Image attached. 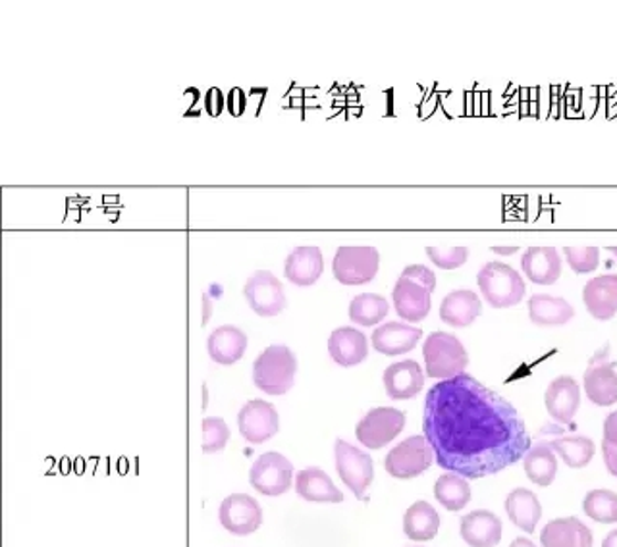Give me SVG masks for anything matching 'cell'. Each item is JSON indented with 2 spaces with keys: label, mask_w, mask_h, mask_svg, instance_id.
I'll list each match as a JSON object with an SVG mask.
<instances>
[{
  "label": "cell",
  "mask_w": 617,
  "mask_h": 547,
  "mask_svg": "<svg viewBox=\"0 0 617 547\" xmlns=\"http://www.w3.org/2000/svg\"><path fill=\"white\" fill-rule=\"evenodd\" d=\"M435 463V451L425 436H412L397 443L384 459L390 476L400 480L417 479Z\"/></svg>",
  "instance_id": "8992f818"
},
{
  "label": "cell",
  "mask_w": 617,
  "mask_h": 547,
  "mask_svg": "<svg viewBox=\"0 0 617 547\" xmlns=\"http://www.w3.org/2000/svg\"><path fill=\"white\" fill-rule=\"evenodd\" d=\"M506 513L523 533L533 534L542 517V505L534 492L518 487L506 497Z\"/></svg>",
  "instance_id": "83f0119b"
},
{
  "label": "cell",
  "mask_w": 617,
  "mask_h": 547,
  "mask_svg": "<svg viewBox=\"0 0 617 547\" xmlns=\"http://www.w3.org/2000/svg\"><path fill=\"white\" fill-rule=\"evenodd\" d=\"M328 353L336 365L343 368L361 365L369 355L366 335L358 328H338L328 337Z\"/></svg>",
  "instance_id": "e0dca14e"
},
{
  "label": "cell",
  "mask_w": 617,
  "mask_h": 547,
  "mask_svg": "<svg viewBox=\"0 0 617 547\" xmlns=\"http://www.w3.org/2000/svg\"><path fill=\"white\" fill-rule=\"evenodd\" d=\"M203 430V453H216L226 448L230 440V428L221 417H206L201 425Z\"/></svg>",
  "instance_id": "e575fe53"
},
{
  "label": "cell",
  "mask_w": 617,
  "mask_h": 547,
  "mask_svg": "<svg viewBox=\"0 0 617 547\" xmlns=\"http://www.w3.org/2000/svg\"><path fill=\"white\" fill-rule=\"evenodd\" d=\"M575 317V309L562 297L536 296L529 299V319L536 326H565Z\"/></svg>",
  "instance_id": "4316f807"
},
{
  "label": "cell",
  "mask_w": 617,
  "mask_h": 547,
  "mask_svg": "<svg viewBox=\"0 0 617 547\" xmlns=\"http://www.w3.org/2000/svg\"><path fill=\"white\" fill-rule=\"evenodd\" d=\"M427 257L440 270H456V268L464 267L465 262L469 260V249L467 247H451V249L427 247Z\"/></svg>",
  "instance_id": "8d00e7d4"
},
{
  "label": "cell",
  "mask_w": 617,
  "mask_h": 547,
  "mask_svg": "<svg viewBox=\"0 0 617 547\" xmlns=\"http://www.w3.org/2000/svg\"><path fill=\"white\" fill-rule=\"evenodd\" d=\"M482 312L480 297L471 289H456L444 297L440 304V319L451 328L471 326Z\"/></svg>",
  "instance_id": "cb8c5ba5"
},
{
  "label": "cell",
  "mask_w": 617,
  "mask_h": 547,
  "mask_svg": "<svg viewBox=\"0 0 617 547\" xmlns=\"http://www.w3.org/2000/svg\"><path fill=\"white\" fill-rule=\"evenodd\" d=\"M585 394L591 404L598 407H610L617 404V373L616 365L608 361H598V357L588 365L583 378Z\"/></svg>",
  "instance_id": "ffe728a7"
},
{
  "label": "cell",
  "mask_w": 617,
  "mask_h": 547,
  "mask_svg": "<svg viewBox=\"0 0 617 547\" xmlns=\"http://www.w3.org/2000/svg\"><path fill=\"white\" fill-rule=\"evenodd\" d=\"M237 428L240 433L247 443L259 446L265 441L275 438L280 430V417L275 405L263 401V399H253L249 404H245L237 415Z\"/></svg>",
  "instance_id": "8fae6325"
},
{
  "label": "cell",
  "mask_w": 617,
  "mask_h": 547,
  "mask_svg": "<svg viewBox=\"0 0 617 547\" xmlns=\"http://www.w3.org/2000/svg\"><path fill=\"white\" fill-rule=\"evenodd\" d=\"M209 357L222 366L236 365L247 351V335L236 326H221L206 340Z\"/></svg>",
  "instance_id": "d4e9b609"
},
{
  "label": "cell",
  "mask_w": 617,
  "mask_h": 547,
  "mask_svg": "<svg viewBox=\"0 0 617 547\" xmlns=\"http://www.w3.org/2000/svg\"><path fill=\"white\" fill-rule=\"evenodd\" d=\"M440 530V515L428 502L413 503L405 511L404 533L409 540L428 541Z\"/></svg>",
  "instance_id": "f1b7e54d"
},
{
  "label": "cell",
  "mask_w": 617,
  "mask_h": 547,
  "mask_svg": "<svg viewBox=\"0 0 617 547\" xmlns=\"http://www.w3.org/2000/svg\"><path fill=\"white\" fill-rule=\"evenodd\" d=\"M523 466H525L526 479L534 482L536 486L549 487L556 480V453L546 441L531 446L523 457Z\"/></svg>",
  "instance_id": "f546056e"
},
{
  "label": "cell",
  "mask_w": 617,
  "mask_h": 547,
  "mask_svg": "<svg viewBox=\"0 0 617 547\" xmlns=\"http://www.w3.org/2000/svg\"><path fill=\"white\" fill-rule=\"evenodd\" d=\"M423 357L427 366L428 378L451 380L465 373L469 365V355L464 343L448 332H433L423 345Z\"/></svg>",
  "instance_id": "277c9868"
},
{
  "label": "cell",
  "mask_w": 617,
  "mask_h": 547,
  "mask_svg": "<svg viewBox=\"0 0 617 547\" xmlns=\"http://www.w3.org/2000/svg\"><path fill=\"white\" fill-rule=\"evenodd\" d=\"M603 455L606 469L617 479V446L603 440Z\"/></svg>",
  "instance_id": "f35d334b"
},
{
  "label": "cell",
  "mask_w": 617,
  "mask_h": 547,
  "mask_svg": "<svg viewBox=\"0 0 617 547\" xmlns=\"http://www.w3.org/2000/svg\"><path fill=\"white\" fill-rule=\"evenodd\" d=\"M521 268L536 286H554L562 276V257L554 247H531L521 257Z\"/></svg>",
  "instance_id": "44dd1931"
},
{
  "label": "cell",
  "mask_w": 617,
  "mask_h": 547,
  "mask_svg": "<svg viewBox=\"0 0 617 547\" xmlns=\"http://www.w3.org/2000/svg\"><path fill=\"white\" fill-rule=\"evenodd\" d=\"M583 511L587 517L603 525L617 523V494L611 490H593L585 495Z\"/></svg>",
  "instance_id": "836d02e7"
},
{
  "label": "cell",
  "mask_w": 617,
  "mask_h": 547,
  "mask_svg": "<svg viewBox=\"0 0 617 547\" xmlns=\"http://www.w3.org/2000/svg\"><path fill=\"white\" fill-rule=\"evenodd\" d=\"M296 492L299 497L311 503H342L343 494L334 486L332 479L319 466H309L298 472Z\"/></svg>",
  "instance_id": "484cf974"
},
{
  "label": "cell",
  "mask_w": 617,
  "mask_h": 547,
  "mask_svg": "<svg viewBox=\"0 0 617 547\" xmlns=\"http://www.w3.org/2000/svg\"><path fill=\"white\" fill-rule=\"evenodd\" d=\"M381 268V253L369 245H343L336 251L332 272L342 286H365Z\"/></svg>",
  "instance_id": "5b68a950"
},
{
  "label": "cell",
  "mask_w": 617,
  "mask_h": 547,
  "mask_svg": "<svg viewBox=\"0 0 617 547\" xmlns=\"http://www.w3.org/2000/svg\"><path fill=\"white\" fill-rule=\"evenodd\" d=\"M405 428V412L394 407L369 410L355 428L359 443L366 449H382L396 440Z\"/></svg>",
  "instance_id": "ba28073f"
},
{
  "label": "cell",
  "mask_w": 617,
  "mask_h": 547,
  "mask_svg": "<svg viewBox=\"0 0 617 547\" xmlns=\"http://www.w3.org/2000/svg\"><path fill=\"white\" fill-rule=\"evenodd\" d=\"M219 518L230 534L249 536L263 525V510L252 495L232 494L221 503Z\"/></svg>",
  "instance_id": "7c38bea8"
},
{
  "label": "cell",
  "mask_w": 617,
  "mask_h": 547,
  "mask_svg": "<svg viewBox=\"0 0 617 547\" xmlns=\"http://www.w3.org/2000/svg\"><path fill=\"white\" fill-rule=\"evenodd\" d=\"M550 448L554 453L564 459V463L572 469H583L587 466L595 457V441L587 436H565L557 440L550 441Z\"/></svg>",
  "instance_id": "4dcf8cb0"
},
{
  "label": "cell",
  "mask_w": 617,
  "mask_h": 547,
  "mask_svg": "<svg viewBox=\"0 0 617 547\" xmlns=\"http://www.w3.org/2000/svg\"><path fill=\"white\" fill-rule=\"evenodd\" d=\"M564 255L567 265L575 274L595 272L600 265V251L596 247H583V249L565 247Z\"/></svg>",
  "instance_id": "d590c367"
},
{
  "label": "cell",
  "mask_w": 617,
  "mask_h": 547,
  "mask_svg": "<svg viewBox=\"0 0 617 547\" xmlns=\"http://www.w3.org/2000/svg\"><path fill=\"white\" fill-rule=\"evenodd\" d=\"M583 301L593 319L603 322L614 319L617 314V274H603L587 281Z\"/></svg>",
  "instance_id": "d6986e66"
},
{
  "label": "cell",
  "mask_w": 617,
  "mask_h": 547,
  "mask_svg": "<svg viewBox=\"0 0 617 547\" xmlns=\"http://www.w3.org/2000/svg\"><path fill=\"white\" fill-rule=\"evenodd\" d=\"M435 497L448 511H461L471 502V486L464 476L443 474L436 480Z\"/></svg>",
  "instance_id": "d6a6232c"
},
{
  "label": "cell",
  "mask_w": 617,
  "mask_h": 547,
  "mask_svg": "<svg viewBox=\"0 0 617 547\" xmlns=\"http://www.w3.org/2000/svg\"><path fill=\"white\" fill-rule=\"evenodd\" d=\"M423 432L436 464L464 479L498 474L531 449L518 409L465 373L428 389Z\"/></svg>",
  "instance_id": "6da1fadb"
},
{
  "label": "cell",
  "mask_w": 617,
  "mask_h": 547,
  "mask_svg": "<svg viewBox=\"0 0 617 547\" xmlns=\"http://www.w3.org/2000/svg\"><path fill=\"white\" fill-rule=\"evenodd\" d=\"M298 358L286 345H270L253 365L255 386L268 396H284L294 388Z\"/></svg>",
  "instance_id": "7a4b0ae2"
},
{
  "label": "cell",
  "mask_w": 617,
  "mask_h": 547,
  "mask_svg": "<svg viewBox=\"0 0 617 547\" xmlns=\"http://www.w3.org/2000/svg\"><path fill=\"white\" fill-rule=\"evenodd\" d=\"M392 299L400 319L407 322H421L427 319L433 307V291L405 274H402L396 281Z\"/></svg>",
  "instance_id": "4fadbf2b"
},
{
  "label": "cell",
  "mask_w": 617,
  "mask_h": 547,
  "mask_svg": "<svg viewBox=\"0 0 617 547\" xmlns=\"http://www.w3.org/2000/svg\"><path fill=\"white\" fill-rule=\"evenodd\" d=\"M390 304L376 293H361L350 303V320L358 326H376L389 317Z\"/></svg>",
  "instance_id": "1f68e13d"
},
{
  "label": "cell",
  "mask_w": 617,
  "mask_h": 547,
  "mask_svg": "<svg viewBox=\"0 0 617 547\" xmlns=\"http://www.w3.org/2000/svg\"><path fill=\"white\" fill-rule=\"evenodd\" d=\"M245 301L263 319L278 317L286 309V291L283 281L268 270L253 274L244 288Z\"/></svg>",
  "instance_id": "30bf717a"
},
{
  "label": "cell",
  "mask_w": 617,
  "mask_h": 547,
  "mask_svg": "<svg viewBox=\"0 0 617 547\" xmlns=\"http://www.w3.org/2000/svg\"><path fill=\"white\" fill-rule=\"evenodd\" d=\"M421 337H423L421 328L404 322H386L374 330L371 342L374 351H379L386 357H397L415 350Z\"/></svg>",
  "instance_id": "9a60e30c"
},
{
  "label": "cell",
  "mask_w": 617,
  "mask_h": 547,
  "mask_svg": "<svg viewBox=\"0 0 617 547\" xmlns=\"http://www.w3.org/2000/svg\"><path fill=\"white\" fill-rule=\"evenodd\" d=\"M544 405L556 422L572 425L581 407L579 384L572 376H557L556 380L550 382Z\"/></svg>",
  "instance_id": "5bb4252c"
},
{
  "label": "cell",
  "mask_w": 617,
  "mask_h": 547,
  "mask_svg": "<svg viewBox=\"0 0 617 547\" xmlns=\"http://www.w3.org/2000/svg\"><path fill=\"white\" fill-rule=\"evenodd\" d=\"M608 251H610L611 255H614V257H616V259H617V247H610V249H608Z\"/></svg>",
  "instance_id": "ee69618b"
},
{
  "label": "cell",
  "mask_w": 617,
  "mask_h": 547,
  "mask_svg": "<svg viewBox=\"0 0 617 547\" xmlns=\"http://www.w3.org/2000/svg\"><path fill=\"white\" fill-rule=\"evenodd\" d=\"M384 388L390 399L404 401L413 399L425 388V373L417 361H402L394 363L384 371Z\"/></svg>",
  "instance_id": "2e32d148"
},
{
  "label": "cell",
  "mask_w": 617,
  "mask_h": 547,
  "mask_svg": "<svg viewBox=\"0 0 617 547\" xmlns=\"http://www.w3.org/2000/svg\"><path fill=\"white\" fill-rule=\"evenodd\" d=\"M322 272H325V257L315 245H304L294 249L284 265L286 278L298 288L315 286Z\"/></svg>",
  "instance_id": "ac0fdd59"
},
{
  "label": "cell",
  "mask_w": 617,
  "mask_h": 547,
  "mask_svg": "<svg viewBox=\"0 0 617 547\" xmlns=\"http://www.w3.org/2000/svg\"><path fill=\"white\" fill-rule=\"evenodd\" d=\"M249 482L259 494L268 497L286 494L294 482V464L283 453L268 451L253 463Z\"/></svg>",
  "instance_id": "9c48e42d"
},
{
  "label": "cell",
  "mask_w": 617,
  "mask_h": 547,
  "mask_svg": "<svg viewBox=\"0 0 617 547\" xmlns=\"http://www.w3.org/2000/svg\"><path fill=\"white\" fill-rule=\"evenodd\" d=\"M502 533V521L492 511H472L461 518V538L471 547H496Z\"/></svg>",
  "instance_id": "7402d4cb"
},
{
  "label": "cell",
  "mask_w": 617,
  "mask_h": 547,
  "mask_svg": "<svg viewBox=\"0 0 617 547\" xmlns=\"http://www.w3.org/2000/svg\"><path fill=\"white\" fill-rule=\"evenodd\" d=\"M405 276H409L415 281H419L423 286H427L430 291L436 289V276L430 268L423 267V265H412V267L405 268Z\"/></svg>",
  "instance_id": "74e56055"
},
{
  "label": "cell",
  "mask_w": 617,
  "mask_h": 547,
  "mask_svg": "<svg viewBox=\"0 0 617 547\" xmlns=\"http://www.w3.org/2000/svg\"><path fill=\"white\" fill-rule=\"evenodd\" d=\"M604 441L617 446V410L610 412L604 420Z\"/></svg>",
  "instance_id": "ab89813d"
},
{
  "label": "cell",
  "mask_w": 617,
  "mask_h": 547,
  "mask_svg": "<svg viewBox=\"0 0 617 547\" xmlns=\"http://www.w3.org/2000/svg\"><path fill=\"white\" fill-rule=\"evenodd\" d=\"M336 471L343 484L350 487L358 500H365L366 490L374 479V464L371 455L351 446L345 440H336Z\"/></svg>",
  "instance_id": "52a82bcc"
},
{
  "label": "cell",
  "mask_w": 617,
  "mask_h": 547,
  "mask_svg": "<svg viewBox=\"0 0 617 547\" xmlns=\"http://www.w3.org/2000/svg\"><path fill=\"white\" fill-rule=\"evenodd\" d=\"M492 251H494L496 255H502V257H510V255H515V253L519 251V247H498V245H496V247H492Z\"/></svg>",
  "instance_id": "60d3db41"
},
{
  "label": "cell",
  "mask_w": 617,
  "mask_h": 547,
  "mask_svg": "<svg viewBox=\"0 0 617 547\" xmlns=\"http://www.w3.org/2000/svg\"><path fill=\"white\" fill-rule=\"evenodd\" d=\"M593 533L579 518L567 517L550 521L542 528V547H593Z\"/></svg>",
  "instance_id": "603a6c76"
},
{
  "label": "cell",
  "mask_w": 617,
  "mask_h": 547,
  "mask_svg": "<svg viewBox=\"0 0 617 547\" xmlns=\"http://www.w3.org/2000/svg\"><path fill=\"white\" fill-rule=\"evenodd\" d=\"M603 547H617V528L604 538Z\"/></svg>",
  "instance_id": "b9f144b4"
},
{
  "label": "cell",
  "mask_w": 617,
  "mask_h": 547,
  "mask_svg": "<svg viewBox=\"0 0 617 547\" xmlns=\"http://www.w3.org/2000/svg\"><path fill=\"white\" fill-rule=\"evenodd\" d=\"M480 293L490 307L510 309L525 299L523 276L503 262H488L477 274Z\"/></svg>",
  "instance_id": "3957f363"
},
{
  "label": "cell",
  "mask_w": 617,
  "mask_h": 547,
  "mask_svg": "<svg viewBox=\"0 0 617 547\" xmlns=\"http://www.w3.org/2000/svg\"><path fill=\"white\" fill-rule=\"evenodd\" d=\"M510 547H536V546H534L533 541L529 540V538H518V540L511 541Z\"/></svg>",
  "instance_id": "7bdbcfd3"
}]
</instances>
